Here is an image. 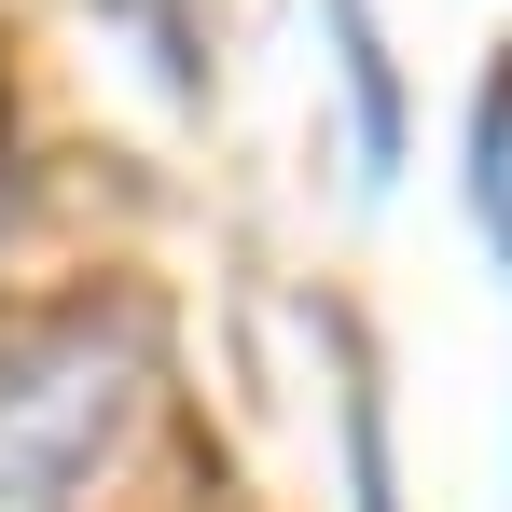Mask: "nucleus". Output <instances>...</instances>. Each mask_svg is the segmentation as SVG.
Segmentation results:
<instances>
[{"instance_id": "obj_1", "label": "nucleus", "mask_w": 512, "mask_h": 512, "mask_svg": "<svg viewBox=\"0 0 512 512\" xmlns=\"http://www.w3.org/2000/svg\"><path fill=\"white\" fill-rule=\"evenodd\" d=\"M125 402H139V346L111 319L14 346L0 360V512H70L125 429Z\"/></svg>"}, {"instance_id": "obj_2", "label": "nucleus", "mask_w": 512, "mask_h": 512, "mask_svg": "<svg viewBox=\"0 0 512 512\" xmlns=\"http://www.w3.org/2000/svg\"><path fill=\"white\" fill-rule=\"evenodd\" d=\"M471 208H485V236H499V263H512V70L485 84V111H471Z\"/></svg>"}]
</instances>
